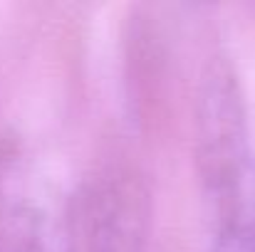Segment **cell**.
I'll use <instances>...</instances> for the list:
<instances>
[{
  "label": "cell",
  "mask_w": 255,
  "mask_h": 252,
  "mask_svg": "<svg viewBox=\"0 0 255 252\" xmlns=\"http://www.w3.org/2000/svg\"><path fill=\"white\" fill-rule=\"evenodd\" d=\"M236 208L228 215L213 252H255V200L233 198Z\"/></svg>",
  "instance_id": "obj_1"
}]
</instances>
